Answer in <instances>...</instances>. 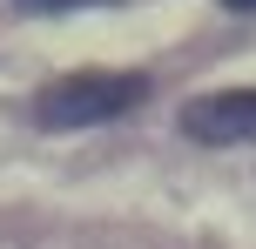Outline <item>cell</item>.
I'll return each mask as SVG.
<instances>
[{
  "label": "cell",
  "instance_id": "277c9868",
  "mask_svg": "<svg viewBox=\"0 0 256 249\" xmlns=\"http://www.w3.org/2000/svg\"><path fill=\"white\" fill-rule=\"evenodd\" d=\"M222 7H236V13H256V0H222Z\"/></svg>",
  "mask_w": 256,
  "mask_h": 249
},
{
  "label": "cell",
  "instance_id": "6da1fadb",
  "mask_svg": "<svg viewBox=\"0 0 256 249\" xmlns=\"http://www.w3.org/2000/svg\"><path fill=\"white\" fill-rule=\"evenodd\" d=\"M148 101V81L142 74H68L54 88L34 94V121L40 128H94V121H115L128 108Z\"/></svg>",
  "mask_w": 256,
  "mask_h": 249
},
{
  "label": "cell",
  "instance_id": "3957f363",
  "mask_svg": "<svg viewBox=\"0 0 256 249\" xmlns=\"http://www.w3.org/2000/svg\"><path fill=\"white\" fill-rule=\"evenodd\" d=\"M14 7H34V13H68V7H102V0H14Z\"/></svg>",
  "mask_w": 256,
  "mask_h": 249
},
{
  "label": "cell",
  "instance_id": "7a4b0ae2",
  "mask_svg": "<svg viewBox=\"0 0 256 249\" xmlns=\"http://www.w3.org/2000/svg\"><path fill=\"white\" fill-rule=\"evenodd\" d=\"M182 135L202 148H236L256 142V88H222V94H196L182 108Z\"/></svg>",
  "mask_w": 256,
  "mask_h": 249
}]
</instances>
